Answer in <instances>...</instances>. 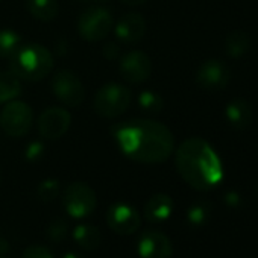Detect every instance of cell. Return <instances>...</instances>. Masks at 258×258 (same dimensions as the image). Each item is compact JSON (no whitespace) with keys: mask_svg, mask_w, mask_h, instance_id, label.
<instances>
[{"mask_svg":"<svg viewBox=\"0 0 258 258\" xmlns=\"http://www.w3.org/2000/svg\"><path fill=\"white\" fill-rule=\"evenodd\" d=\"M112 136L120 151L137 163H164L175 149L170 129L155 120L137 118L118 123L112 127Z\"/></svg>","mask_w":258,"mask_h":258,"instance_id":"obj_1","label":"cell"},{"mask_svg":"<svg viewBox=\"0 0 258 258\" xmlns=\"http://www.w3.org/2000/svg\"><path fill=\"white\" fill-rule=\"evenodd\" d=\"M175 163L181 178L196 190H210L223 175L217 154L202 139H188L181 143Z\"/></svg>","mask_w":258,"mask_h":258,"instance_id":"obj_2","label":"cell"},{"mask_svg":"<svg viewBox=\"0 0 258 258\" xmlns=\"http://www.w3.org/2000/svg\"><path fill=\"white\" fill-rule=\"evenodd\" d=\"M10 70L23 81H41L53 69L52 53L41 44L20 46L10 58Z\"/></svg>","mask_w":258,"mask_h":258,"instance_id":"obj_3","label":"cell"},{"mask_svg":"<svg viewBox=\"0 0 258 258\" xmlns=\"http://www.w3.org/2000/svg\"><path fill=\"white\" fill-rule=\"evenodd\" d=\"M133 94L129 88L117 82L105 84L99 88L94 97V109L99 115L105 118H114L127 111L131 105Z\"/></svg>","mask_w":258,"mask_h":258,"instance_id":"obj_4","label":"cell"},{"mask_svg":"<svg viewBox=\"0 0 258 258\" xmlns=\"http://www.w3.org/2000/svg\"><path fill=\"white\" fill-rule=\"evenodd\" d=\"M97 204L94 190L85 182H72L62 193V205L69 216L84 219L90 216Z\"/></svg>","mask_w":258,"mask_h":258,"instance_id":"obj_5","label":"cell"},{"mask_svg":"<svg viewBox=\"0 0 258 258\" xmlns=\"http://www.w3.org/2000/svg\"><path fill=\"white\" fill-rule=\"evenodd\" d=\"M34 123L32 108L22 100H11L5 103L0 112V126L11 137H22L29 133Z\"/></svg>","mask_w":258,"mask_h":258,"instance_id":"obj_6","label":"cell"},{"mask_svg":"<svg viewBox=\"0 0 258 258\" xmlns=\"http://www.w3.org/2000/svg\"><path fill=\"white\" fill-rule=\"evenodd\" d=\"M112 29V16L100 7L87 8L78 19V32L87 41L103 40Z\"/></svg>","mask_w":258,"mask_h":258,"instance_id":"obj_7","label":"cell"},{"mask_svg":"<svg viewBox=\"0 0 258 258\" xmlns=\"http://www.w3.org/2000/svg\"><path fill=\"white\" fill-rule=\"evenodd\" d=\"M53 94L69 106H78L85 99V88L76 73L70 70H59L52 78Z\"/></svg>","mask_w":258,"mask_h":258,"instance_id":"obj_8","label":"cell"},{"mask_svg":"<svg viewBox=\"0 0 258 258\" xmlns=\"http://www.w3.org/2000/svg\"><path fill=\"white\" fill-rule=\"evenodd\" d=\"M106 223L118 235H131L140 228L142 217L133 205L117 202L108 208Z\"/></svg>","mask_w":258,"mask_h":258,"instance_id":"obj_9","label":"cell"},{"mask_svg":"<svg viewBox=\"0 0 258 258\" xmlns=\"http://www.w3.org/2000/svg\"><path fill=\"white\" fill-rule=\"evenodd\" d=\"M72 115L64 108H47L38 117V133L46 140L61 139L70 127Z\"/></svg>","mask_w":258,"mask_h":258,"instance_id":"obj_10","label":"cell"},{"mask_svg":"<svg viewBox=\"0 0 258 258\" xmlns=\"http://www.w3.org/2000/svg\"><path fill=\"white\" fill-rule=\"evenodd\" d=\"M118 70L124 81L131 84H142L149 79L152 64L149 56L142 50H131L121 56Z\"/></svg>","mask_w":258,"mask_h":258,"instance_id":"obj_11","label":"cell"},{"mask_svg":"<svg viewBox=\"0 0 258 258\" xmlns=\"http://www.w3.org/2000/svg\"><path fill=\"white\" fill-rule=\"evenodd\" d=\"M172 253V241L161 231H146L139 240V255L142 258H170Z\"/></svg>","mask_w":258,"mask_h":258,"instance_id":"obj_12","label":"cell"},{"mask_svg":"<svg viewBox=\"0 0 258 258\" xmlns=\"http://www.w3.org/2000/svg\"><path fill=\"white\" fill-rule=\"evenodd\" d=\"M229 81V70L228 67L219 59H208L205 61L198 73L196 82L204 90H222Z\"/></svg>","mask_w":258,"mask_h":258,"instance_id":"obj_13","label":"cell"},{"mask_svg":"<svg viewBox=\"0 0 258 258\" xmlns=\"http://www.w3.org/2000/svg\"><path fill=\"white\" fill-rule=\"evenodd\" d=\"M145 32H146V22L139 13H127L115 25V37L127 44L140 41Z\"/></svg>","mask_w":258,"mask_h":258,"instance_id":"obj_14","label":"cell"},{"mask_svg":"<svg viewBox=\"0 0 258 258\" xmlns=\"http://www.w3.org/2000/svg\"><path fill=\"white\" fill-rule=\"evenodd\" d=\"M172 211H173L172 198L164 193H157L148 199L143 214L149 223H161L170 217Z\"/></svg>","mask_w":258,"mask_h":258,"instance_id":"obj_15","label":"cell"},{"mask_svg":"<svg viewBox=\"0 0 258 258\" xmlns=\"http://www.w3.org/2000/svg\"><path fill=\"white\" fill-rule=\"evenodd\" d=\"M226 118L237 129H246L252 121V108L244 99H234L226 106Z\"/></svg>","mask_w":258,"mask_h":258,"instance_id":"obj_16","label":"cell"},{"mask_svg":"<svg viewBox=\"0 0 258 258\" xmlns=\"http://www.w3.org/2000/svg\"><path fill=\"white\" fill-rule=\"evenodd\" d=\"M73 238L84 250H96L100 244V231L91 223H81L73 229Z\"/></svg>","mask_w":258,"mask_h":258,"instance_id":"obj_17","label":"cell"},{"mask_svg":"<svg viewBox=\"0 0 258 258\" xmlns=\"http://www.w3.org/2000/svg\"><path fill=\"white\" fill-rule=\"evenodd\" d=\"M22 94V79L11 70L0 72V103L16 100Z\"/></svg>","mask_w":258,"mask_h":258,"instance_id":"obj_18","label":"cell"},{"mask_svg":"<svg viewBox=\"0 0 258 258\" xmlns=\"http://www.w3.org/2000/svg\"><path fill=\"white\" fill-rule=\"evenodd\" d=\"M26 8L32 17H35L41 22L53 20L59 11L56 0H28Z\"/></svg>","mask_w":258,"mask_h":258,"instance_id":"obj_19","label":"cell"},{"mask_svg":"<svg viewBox=\"0 0 258 258\" xmlns=\"http://www.w3.org/2000/svg\"><path fill=\"white\" fill-rule=\"evenodd\" d=\"M225 47H226V53L229 56H232V58L241 56V55H244L249 50V47H250V38H249L247 34H244L241 31H235V32H232L226 38Z\"/></svg>","mask_w":258,"mask_h":258,"instance_id":"obj_20","label":"cell"},{"mask_svg":"<svg viewBox=\"0 0 258 258\" xmlns=\"http://www.w3.org/2000/svg\"><path fill=\"white\" fill-rule=\"evenodd\" d=\"M20 35L11 29H0V58H11L20 47Z\"/></svg>","mask_w":258,"mask_h":258,"instance_id":"obj_21","label":"cell"},{"mask_svg":"<svg viewBox=\"0 0 258 258\" xmlns=\"http://www.w3.org/2000/svg\"><path fill=\"white\" fill-rule=\"evenodd\" d=\"M139 106L148 114H157L163 109V99L154 91H142L139 94Z\"/></svg>","mask_w":258,"mask_h":258,"instance_id":"obj_22","label":"cell"},{"mask_svg":"<svg viewBox=\"0 0 258 258\" xmlns=\"http://www.w3.org/2000/svg\"><path fill=\"white\" fill-rule=\"evenodd\" d=\"M61 193V185L56 179H46L38 185L37 195L43 202H52L55 201Z\"/></svg>","mask_w":258,"mask_h":258,"instance_id":"obj_23","label":"cell"},{"mask_svg":"<svg viewBox=\"0 0 258 258\" xmlns=\"http://www.w3.org/2000/svg\"><path fill=\"white\" fill-rule=\"evenodd\" d=\"M208 216H210V207L205 202H196L187 211V219L195 226L204 225L207 222Z\"/></svg>","mask_w":258,"mask_h":258,"instance_id":"obj_24","label":"cell"},{"mask_svg":"<svg viewBox=\"0 0 258 258\" xmlns=\"http://www.w3.org/2000/svg\"><path fill=\"white\" fill-rule=\"evenodd\" d=\"M46 234H47L49 240H52L55 243L64 241L69 234V223L64 219H55L49 223Z\"/></svg>","mask_w":258,"mask_h":258,"instance_id":"obj_25","label":"cell"},{"mask_svg":"<svg viewBox=\"0 0 258 258\" xmlns=\"http://www.w3.org/2000/svg\"><path fill=\"white\" fill-rule=\"evenodd\" d=\"M44 155V145L41 142H32L28 145L26 151H25V157L28 161L31 163H35V161H40Z\"/></svg>","mask_w":258,"mask_h":258,"instance_id":"obj_26","label":"cell"},{"mask_svg":"<svg viewBox=\"0 0 258 258\" xmlns=\"http://www.w3.org/2000/svg\"><path fill=\"white\" fill-rule=\"evenodd\" d=\"M22 258H55L53 253L46 247V246H29L28 249H25Z\"/></svg>","mask_w":258,"mask_h":258,"instance_id":"obj_27","label":"cell"},{"mask_svg":"<svg viewBox=\"0 0 258 258\" xmlns=\"http://www.w3.org/2000/svg\"><path fill=\"white\" fill-rule=\"evenodd\" d=\"M120 55V47L114 43H108L105 47H103V56L106 59H115L117 56Z\"/></svg>","mask_w":258,"mask_h":258,"instance_id":"obj_28","label":"cell"},{"mask_svg":"<svg viewBox=\"0 0 258 258\" xmlns=\"http://www.w3.org/2000/svg\"><path fill=\"white\" fill-rule=\"evenodd\" d=\"M120 2H123L124 5H142L146 0H120Z\"/></svg>","mask_w":258,"mask_h":258,"instance_id":"obj_29","label":"cell"},{"mask_svg":"<svg viewBox=\"0 0 258 258\" xmlns=\"http://www.w3.org/2000/svg\"><path fill=\"white\" fill-rule=\"evenodd\" d=\"M62 258H84L82 255H79L78 252H66L64 255H62Z\"/></svg>","mask_w":258,"mask_h":258,"instance_id":"obj_30","label":"cell"},{"mask_svg":"<svg viewBox=\"0 0 258 258\" xmlns=\"http://www.w3.org/2000/svg\"><path fill=\"white\" fill-rule=\"evenodd\" d=\"M93 2H106V0H93Z\"/></svg>","mask_w":258,"mask_h":258,"instance_id":"obj_31","label":"cell"},{"mask_svg":"<svg viewBox=\"0 0 258 258\" xmlns=\"http://www.w3.org/2000/svg\"><path fill=\"white\" fill-rule=\"evenodd\" d=\"M0 258H5V256H0Z\"/></svg>","mask_w":258,"mask_h":258,"instance_id":"obj_32","label":"cell"}]
</instances>
